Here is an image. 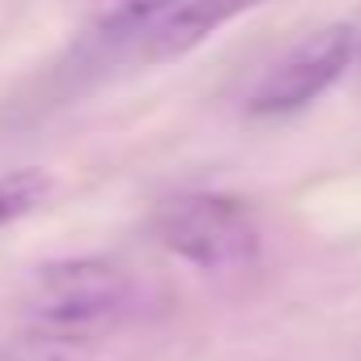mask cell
Segmentation results:
<instances>
[{
    "label": "cell",
    "instance_id": "1",
    "mask_svg": "<svg viewBox=\"0 0 361 361\" xmlns=\"http://www.w3.org/2000/svg\"><path fill=\"white\" fill-rule=\"evenodd\" d=\"M136 306L132 276L106 259H60L35 272L22 314L26 327L90 344L115 331Z\"/></svg>",
    "mask_w": 361,
    "mask_h": 361
},
{
    "label": "cell",
    "instance_id": "2",
    "mask_svg": "<svg viewBox=\"0 0 361 361\" xmlns=\"http://www.w3.org/2000/svg\"><path fill=\"white\" fill-rule=\"evenodd\" d=\"M153 238L200 272H238L259 255L255 213L221 192H178L166 196L149 217Z\"/></svg>",
    "mask_w": 361,
    "mask_h": 361
},
{
    "label": "cell",
    "instance_id": "3",
    "mask_svg": "<svg viewBox=\"0 0 361 361\" xmlns=\"http://www.w3.org/2000/svg\"><path fill=\"white\" fill-rule=\"evenodd\" d=\"M353 51H357V35L348 26H323V30L306 35L259 77V85L247 98V115L276 119V115H293V111L310 106L340 81Z\"/></svg>",
    "mask_w": 361,
    "mask_h": 361
},
{
    "label": "cell",
    "instance_id": "4",
    "mask_svg": "<svg viewBox=\"0 0 361 361\" xmlns=\"http://www.w3.org/2000/svg\"><path fill=\"white\" fill-rule=\"evenodd\" d=\"M259 5H268V0H183L170 18H161L145 35L140 51H145V60H174V56L200 47L226 22H234V18H243Z\"/></svg>",
    "mask_w": 361,
    "mask_h": 361
},
{
    "label": "cell",
    "instance_id": "5",
    "mask_svg": "<svg viewBox=\"0 0 361 361\" xmlns=\"http://www.w3.org/2000/svg\"><path fill=\"white\" fill-rule=\"evenodd\" d=\"M183 0H85V22L90 35L102 43H123V39H140L170 18Z\"/></svg>",
    "mask_w": 361,
    "mask_h": 361
},
{
    "label": "cell",
    "instance_id": "6",
    "mask_svg": "<svg viewBox=\"0 0 361 361\" xmlns=\"http://www.w3.org/2000/svg\"><path fill=\"white\" fill-rule=\"evenodd\" d=\"M47 196H51V178H47V170H39V166L0 174V230H9L13 221L30 217Z\"/></svg>",
    "mask_w": 361,
    "mask_h": 361
},
{
    "label": "cell",
    "instance_id": "7",
    "mask_svg": "<svg viewBox=\"0 0 361 361\" xmlns=\"http://www.w3.org/2000/svg\"><path fill=\"white\" fill-rule=\"evenodd\" d=\"M81 348L85 344H77V340L26 327L22 336L0 340V361H81Z\"/></svg>",
    "mask_w": 361,
    "mask_h": 361
}]
</instances>
